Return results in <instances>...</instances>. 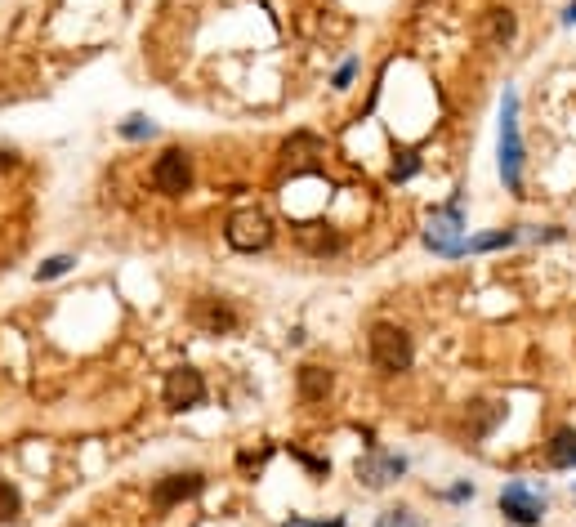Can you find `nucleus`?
Returning a JSON list of instances; mask_svg holds the SVG:
<instances>
[{
	"mask_svg": "<svg viewBox=\"0 0 576 527\" xmlns=\"http://www.w3.org/2000/svg\"><path fill=\"white\" fill-rule=\"evenodd\" d=\"M367 353H371V367H376L380 376H398V371H407L411 362H416V344H411V335L402 327H393V322H376V327H371Z\"/></svg>",
	"mask_w": 576,
	"mask_h": 527,
	"instance_id": "obj_1",
	"label": "nucleus"
},
{
	"mask_svg": "<svg viewBox=\"0 0 576 527\" xmlns=\"http://www.w3.org/2000/svg\"><path fill=\"white\" fill-rule=\"evenodd\" d=\"M496 157H501L505 188L518 197L523 193V134H518V94L514 90H505V99H501V143H496Z\"/></svg>",
	"mask_w": 576,
	"mask_h": 527,
	"instance_id": "obj_2",
	"label": "nucleus"
},
{
	"mask_svg": "<svg viewBox=\"0 0 576 527\" xmlns=\"http://www.w3.org/2000/svg\"><path fill=\"white\" fill-rule=\"evenodd\" d=\"M425 246L434 255H465L469 237H465V201H447L443 210L429 215V228H425Z\"/></svg>",
	"mask_w": 576,
	"mask_h": 527,
	"instance_id": "obj_3",
	"label": "nucleus"
},
{
	"mask_svg": "<svg viewBox=\"0 0 576 527\" xmlns=\"http://www.w3.org/2000/svg\"><path fill=\"white\" fill-rule=\"evenodd\" d=\"M545 510H550V501H545L541 487L523 483V478H514V483L501 487V514H505V523H514V527H536V523L545 519Z\"/></svg>",
	"mask_w": 576,
	"mask_h": 527,
	"instance_id": "obj_4",
	"label": "nucleus"
},
{
	"mask_svg": "<svg viewBox=\"0 0 576 527\" xmlns=\"http://www.w3.org/2000/svg\"><path fill=\"white\" fill-rule=\"evenodd\" d=\"M224 237H228V246H233V251L255 255V251H264V246L273 242V219H268L264 210H237V215L228 219Z\"/></svg>",
	"mask_w": 576,
	"mask_h": 527,
	"instance_id": "obj_5",
	"label": "nucleus"
},
{
	"mask_svg": "<svg viewBox=\"0 0 576 527\" xmlns=\"http://www.w3.org/2000/svg\"><path fill=\"white\" fill-rule=\"evenodd\" d=\"M152 188L166 197H184L192 188V157L184 148H166L152 166Z\"/></svg>",
	"mask_w": 576,
	"mask_h": 527,
	"instance_id": "obj_6",
	"label": "nucleus"
},
{
	"mask_svg": "<svg viewBox=\"0 0 576 527\" xmlns=\"http://www.w3.org/2000/svg\"><path fill=\"white\" fill-rule=\"evenodd\" d=\"M188 318H192V327L206 331V335H228V331L242 327V318H237L233 304H228V300H215V295H201V300H192Z\"/></svg>",
	"mask_w": 576,
	"mask_h": 527,
	"instance_id": "obj_7",
	"label": "nucleus"
},
{
	"mask_svg": "<svg viewBox=\"0 0 576 527\" xmlns=\"http://www.w3.org/2000/svg\"><path fill=\"white\" fill-rule=\"evenodd\" d=\"M161 398H166L170 411H192V407H201V402H206V380H201V371H192V367H175L166 376Z\"/></svg>",
	"mask_w": 576,
	"mask_h": 527,
	"instance_id": "obj_8",
	"label": "nucleus"
},
{
	"mask_svg": "<svg viewBox=\"0 0 576 527\" xmlns=\"http://www.w3.org/2000/svg\"><path fill=\"white\" fill-rule=\"evenodd\" d=\"M402 474H407V456H398V452H380V447H371V452L358 461V483L371 487V492L389 487L393 478H402Z\"/></svg>",
	"mask_w": 576,
	"mask_h": 527,
	"instance_id": "obj_9",
	"label": "nucleus"
},
{
	"mask_svg": "<svg viewBox=\"0 0 576 527\" xmlns=\"http://www.w3.org/2000/svg\"><path fill=\"white\" fill-rule=\"evenodd\" d=\"M201 487H206V478H201L197 469H188V474H170V478H161V483L152 487V505H157V510H170V505L197 496Z\"/></svg>",
	"mask_w": 576,
	"mask_h": 527,
	"instance_id": "obj_10",
	"label": "nucleus"
},
{
	"mask_svg": "<svg viewBox=\"0 0 576 527\" xmlns=\"http://www.w3.org/2000/svg\"><path fill=\"white\" fill-rule=\"evenodd\" d=\"M295 385H300V398L304 402H322L326 394H331L335 376L326 367H300V376H295Z\"/></svg>",
	"mask_w": 576,
	"mask_h": 527,
	"instance_id": "obj_11",
	"label": "nucleus"
},
{
	"mask_svg": "<svg viewBox=\"0 0 576 527\" xmlns=\"http://www.w3.org/2000/svg\"><path fill=\"white\" fill-rule=\"evenodd\" d=\"M545 461L554 469H576V429H559V434L545 443Z\"/></svg>",
	"mask_w": 576,
	"mask_h": 527,
	"instance_id": "obj_12",
	"label": "nucleus"
},
{
	"mask_svg": "<svg viewBox=\"0 0 576 527\" xmlns=\"http://www.w3.org/2000/svg\"><path fill=\"white\" fill-rule=\"evenodd\" d=\"M514 32H518V23H514L510 9H487V18H483V36H487V45H510V41H514Z\"/></svg>",
	"mask_w": 576,
	"mask_h": 527,
	"instance_id": "obj_13",
	"label": "nucleus"
},
{
	"mask_svg": "<svg viewBox=\"0 0 576 527\" xmlns=\"http://www.w3.org/2000/svg\"><path fill=\"white\" fill-rule=\"evenodd\" d=\"M518 228H496V233H483V237H469V246L465 251H474V255H487V251H505V246H514L518 242Z\"/></svg>",
	"mask_w": 576,
	"mask_h": 527,
	"instance_id": "obj_14",
	"label": "nucleus"
},
{
	"mask_svg": "<svg viewBox=\"0 0 576 527\" xmlns=\"http://www.w3.org/2000/svg\"><path fill=\"white\" fill-rule=\"evenodd\" d=\"M23 514V496H18L14 483H0V527H9Z\"/></svg>",
	"mask_w": 576,
	"mask_h": 527,
	"instance_id": "obj_15",
	"label": "nucleus"
},
{
	"mask_svg": "<svg viewBox=\"0 0 576 527\" xmlns=\"http://www.w3.org/2000/svg\"><path fill=\"white\" fill-rule=\"evenodd\" d=\"M76 260L72 255H50L41 268H36V282H54V277H63V273H72Z\"/></svg>",
	"mask_w": 576,
	"mask_h": 527,
	"instance_id": "obj_16",
	"label": "nucleus"
},
{
	"mask_svg": "<svg viewBox=\"0 0 576 527\" xmlns=\"http://www.w3.org/2000/svg\"><path fill=\"white\" fill-rule=\"evenodd\" d=\"M376 527H420V514L407 510V505H398V510H384Z\"/></svg>",
	"mask_w": 576,
	"mask_h": 527,
	"instance_id": "obj_17",
	"label": "nucleus"
},
{
	"mask_svg": "<svg viewBox=\"0 0 576 527\" xmlns=\"http://www.w3.org/2000/svg\"><path fill=\"white\" fill-rule=\"evenodd\" d=\"M152 134H157V126H152L148 117H126V121H121V139L139 143V139H152Z\"/></svg>",
	"mask_w": 576,
	"mask_h": 527,
	"instance_id": "obj_18",
	"label": "nucleus"
},
{
	"mask_svg": "<svg viewBox=\"0 0 576 527\" xmlns=\"http://www.w3.org/2000/svg\"><path fill=\"white\" fill-rule=\"evenodd\" d=\"M420 170V161H416V152H402V161H393V170H389V179L393 184H402V179H411Z\"/></svg>",
	"mask_w": 576,
	"mask_h": 527,
	"instance_id": "obj_19",
	"label": "nucleus"
},
{
	"mask_svg": "<svg viewBox=\"0 0 576 527\" xmlns=\"http://www.w3.org/2000/svg\"><path fill=\"white\" fill-rule=\"evenodd\" d=\"M353 72H358V59H349V63H344V67H340V72H335V90H349Z\"/></svg>",
	"mask_w": 576,
	"mask_h": 527,
	"instance_id": "obj_20",
	"label": "nucleus"
},
{
	"mask_svg": "<svg viewBox=\"0 0 576 527\" xmlns=\"http://www.w3.org/2000/svg\"><path fill=\"white\" fill-rule=\"evenodd\" d=\"M447 501H469V496H474V487H469V483H456V487H447Z\"/></svg>",
	"mask_w": 576,
	"mask_h": 527,
	"instance_id": "obj_21",
	"label": "nucleus"
},
{
	"mask_svg": "<svg viewBox=\"0 0 576 527\" xmlns=\"http://www.w3.org/2000/svg\"><path fill=\"white\" fill-rule=\"evenodd\" d=\"M563 23H568V27L576 23V0H572V5H568V9H563Z\"/></svg>",
	"mask_w": 576,
	"mask_h": 527,
	"instance_id": "obj_22",
	"label": "nucleus"
},
{
	"mask_svg": "<svg viewBox=\"0 0 576 527\" xmlns=\"http://www.w3.org/2000/svg\"><path fill=\"white\" fill-rule=\"evenodd\" d=\"M0 166H14V157H9V152H0Z\"/></svg>",
	"mask_w": 576,
	"mask_h": 527,
	"instance_id": "obj_23",
	"label": "nucleus"
},
{
	"mask_svg": "<svg viewBox=\"0 0 576 527\" xmlns=\"http://www.w3.org/2000/svg\"><path fill=\"white\" fill-rule=\"evenodd\" d=\"M322 527H344V523H340V519H335V523H322Z\"/></svg>",
	"mask_w": 576,
	"mask_h": 527,
	"instance_id": "obj_24",
	"label": "nucleus"
},
{
	"mask_svg": "<svg viewBox=\"0 0 576 527\" xmlns=\"http://www.w3.org/2000/svg\"><path fill=\"white\" fill-rule=\"evenodd\" d=\"M72 527H76V523H72Z\"/></svg>",
	"mask_w": 576,
	"mask_h": 527,
	"instance_id": "obj_25",
	"label": "nucleus"
}]
</instances>
